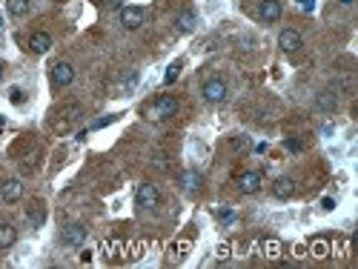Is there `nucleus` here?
Listing matches in <instances>:
<instances>
[{
	"label": "nucleus",
	"mask_w": 358,
	"mask_h": 269,
	"mask_svg": "<svg viewBox=\"0 0 358 269\" xmlns=\"http://www.w3.org/2000/svg\"><path fill=\"white\" fill-rule=\"evenodd\" d=\"M26 218H29V223H32L34 229L43 226V220H46V206H43L40 201H34L32 206H29V212H26Z\"/></svg>",
	"instance_id": "obj_12"
},
{
	"label": "nucleus",
	"mask_w": 358,
	"mask_h": 269,
	"mask_svg": "<svg viewBox=\"0 0 358 269\" xmlns=\"http://www.w3.org/2000/svg\"><path fill=\"white\" fill-rule=\"evenodd\" d=\"M278 46L284 52H295L301 46V34L295 32V29H284V32L278 34Z\"/></svg>",
	"instance_id": "obj_10"
},
{
	"label": "nucleus",
	"mask_w": 358,
	"mask_h": 269,
	"mask_svg": "<svg viewBox=\"0 0 358 269\" xmlns=\"http://www.w3.org/2000/svg\"><path fill=\"white\" fill-rule=\"evenodd\" d=\"M227 98V83L221 81V78H215V81H207L204 83V101L207 103H221Z\"/></svg>",
	"instance_id": "obj_4"
},
{
	"label": "nucleus",
	"mask_w": 358,
	"mask_h": 269,
	"mask_svg": "<svg viewBox=\"0 0 358 269\" xmlns=\"http://www.w3.org/2000/svg\"><path fill=\"white\" fill-rule=\"evenodd\" d=\"M17 241V229L12 223H0V249H9V246H15Z\"/></svg>",
	"instance_id": "obj_15"
},
{
	"label": "nucleus",
	"mask_w": 358,
	"mask_h": 269,
	"mask_svg": "<svg viewBox=\"0 0 358 269\" xmlns=\"http://www.w3.org/2000/svg\"><path fill=\"white\" fill-rule=\"evenodd\" d=\"M338 3H341V6H353V3H356V0H338Z\"/></svg>",
	"instance_id": "obj_32"
},
{
	"label": "nucleus",
	"mask_w": 358,
	"mask_h": 269,
	"mask_svg": "<svg viewBox=\"0 0 358 269\" xmlns=\"http://www.w3.org/2000/svg\"><path fill=\"white\" fill-rule=\"evenodd\" d=\"M175 23H178V32H192L195 29V12L192 9H183Z\"/></svg>",
	"instance_id": "obj_17"
},
{
	"label": "nucleus",
	"mask_w": 358,
	"mask_h": 269,
	"mask_svg": "<svg viewBox=\"0 0 358 269\" xmlns=\"http://www.w3.org/2000/svg\"><path fill=\"white\" fill-rule=\"evenodd\" d=\"M267 255H269V258H278V255H281V243H278L275 238L267 241Z\"/></svg>",
	"instance_id": "obj_22"
},
{
	"label": "nucleus",
	"mask_w": 358,
	"mask_h": 269,
	"mask_svg": "<svg viewBox=\"0 0 358 269\" xmlns=\"http://www.w3.org/2000/svg\"><path fill=\"white\" fill-rule=\"evenodd\" d=\"M115 120H118V115H106V118L95 120V123H92V129H103V126H109V123H115Z\"/></svg>",
	"instance_id": "obj_23"
},
{
	"label": "nucleus",
	"mask_w": 358,
	"mask_h": 269,
	"mask_svg": "<svg viewBox=\"0 0 358 269\" xmlns=\"http://www.w3.org/2000/svg\"><path fill=\"white\" fill-rule=\"evenodd\" d=\"M166 166V161H163V155H155V169H163Z\"/></svg>",
	"instance_id": "obj_31"
},
{
	"label": "nucleus",
	"mask_w": 358,
	"mask_h": 269,
	"mask_svg": "<svg viewBox=\"0 0 358 269\" xmlns=\"http://www.w3.org/2000/svg\"><path fill=\"white\" fill-rule=\"evenodd\" d=\"M278 17H281V3L278 0H264L261 3V20L264 23H275Z\"/></svg>",
	"instance_id": "obj_11"
},
{
	"label": "nucleus",
	"mask_w": 358,
	"mask_h": 269,
	"mask_svg": "<svg viewBox=\"0 0 358 269\" xmlns=\"http://www.w3.org/2000/svg\"><path fill=\"white\" fill-rule=\"evenodd\" d=\"M232 149H246V137H235V140H232Z\"/></svg>",
	"instance_id": "obj_28"
},
{
	"label": "nucleus",
	"mask_w": 358,
	"mask_h": 269,
	"mask_svg": "<svg viewBox=\"0 0 358 269\" xmlns=\"http://www.w3.org/2000/svg\"><path fill=\"white\" fill-rule=\"evenodd\" d=\"M60 115H63V118L55 123V129H58V132H66V129H69V123H72V120L81 115V106H75V103H72V106H66Z\"/></svg>",
	"instance_id": "obj_14"
},
{
	"label": "nucleus",
	"mask_w": 358,
	"mask_h": 269,
	"mask_svg": "<svg viewBox=\"0 0 358 269\" xmlns=\"http://www.w3.org/2000/svg\"><path fill=\"white\" fill-rule=\"evenodd\" d=\"M295 3H298L304 12H312V9H315V0H295Z\"/></svg>",
	"instance_id": "obj_26"
},
{
	"label": "nucleus",
	"mask_w": 358,
	"mask_h": 269,
	"mask_svg": "<svg viewBox=\"0 0 358 269\" xmlns=\"http://www.w3.org/2000/svg\"><path fill=\"white\" fill-rule=\"evenodd\" d=\"M312 255H315V258H327V255H329V246H327L324 238H315V241H312Z\"/></svg>",
	"instance_id": "obj_20"
},
{
	"label": "nucleus",
	"mask_w": 358,
	"mask_h": 269,
	"mask_svg": "<svg viewBox=\"0 0 358 269\" xmlns=\"http://www.w3.org/2000/svg\"><path fill=\"white\" fill-rule=\"evenodd\" d=\"M3 72H6V66H3V63H0V78H3Z\"/></svg>",
	"instance_id": "obj_33"
},
{
	"label": "nucleus",
	"mask_w": 358,
	"mask_h": 269,
	"mask_svg": "<svg viewBox=\"0 0 358 269\" xmlns=\"http://www.w3.org/2000/svg\"><path fill=\"white\" fill-rule=\"evenodd\" d=\"M158 201H161V195H158V186L155 184H141L138 186L135 203H138L141 209H152V206H158Z\"/></svg>",
	"instance_id": "obj_3"
},
{
	"label": "nucleus",
	"mask_w": 358,
	"mask_h": 269,
	"mask_svg": "<svg viewBox=\"0 0 358 269\" xmlns=\"http://www.w3.org/2000/svg\"><path fill=\"white\" fill-rule=\"evenodd\" d=\"M60 238H63L66 246H83V241H86V226H81V223H69V226H63Z\"/></svg>",
	"instance_id": "obj_5"
},
{
	"label": "nucleus",
	"mask_w": 358,
	"mask_h": 269,
	"mask_svg": "<svg viewBox=\"0 0 358 269\" xmlns=\"http://www.w3.org/2000/svg\"><path fill=\"white\" fill-rule=\"evenodd\" d=\"M180 69H183V60H175V63H169V69H166V75H163V83H175V78L180 75Z\"/></svg>",
	"instance_id": "obj_19"
},
{
	"label": "nucleus",
	"mask_w": 358,
	"mask_h": 269,
	"mask_svg": "<svg viewBox=\"0 0 358 269\" xmlns=\"http://www.w3.org/2000/svg\"><path fill=\"white\" fill-rule=\"evenodd\" d=\"M0 123H3V118H0Z\"/></svg>",
	"instance_id": "obj_35"
},
{
	"label": "nucleus",
	"mask_w": 358,
	"mask_h": 269,
	"mask_svg": "<svg viewBox=\"0 0 358 269\" xmlns=\"http://www.w3.org/2000/svg\"><path fill=\"white\" fill-rule=\"evenodd\" d=\"M29 49H32L34 54H46V52L52 49V34H46V32H34L32 37H29Z\"/></svg>",
	"instance_id": "obj_9"
},
{
	"label": "nucleus",
	"mask_w": 358,
	"mask_h": 269,
	"mask_svg": "<svg viewBox=\"0 0 358 269\" xmlns=\"http://www.w3.org/2000/svg\"><path fill=\"white\" fill-rule=\"evenodd\" d=\"M144 20H147V12H144L141 6H123V9H120V23H123V29H129V32L141 29Z\"/></svg>",
	"instance_id": "obj_2"
},
{
	"label": "nucleus",
	"mask_w": 358,
	"mask_h": 269,
	"mask_svg": "<svg viewBox=\"0 0 358 269\" xmlns=\"http://www.w3.org/2000/svg\"><path fill=\"white\" fill-rule=\"evenodd\" d=\"M215 255H218V261H227V258H229V246H227V243H221Z\"/></svg>",
	"instance_id": "obj_25"
},
{
	"label": "nucleus",
	"mask_w": 358,
	"mask_h": 269,
	"mask_svg": "<svg viewBox=\"0 0 358 269\" xmlns=\"http://www.w3.org/2000/svg\"><path fill=\"white\" fill-rule=\"evenodd\" d=\"M287 149H290V152H301V140L290 137V140H287Z\"/></svg>",
	"instance_id": "obj_27"
},
{
	"label": "nucleus",
	"mask_w": 358,
	"mask_h": 269,
	"mask_svg": "<svg viewBox=\"0 0 358 269\" xmlns=\"http://www.w3.org/2000/svg\"><path fill=\"white\" fill-rule=\"evenodd\" d=\"M6 9H9V15L23 17L29 12V0H6Z\"/></svg>",
	"instance_id": "obj_18"
},
{
	"label": "nucleus",
	"mask_w": 358,
	"mask_h": 269,
	"mask_svg": "<svg viewBox=\"0 0 358 269\" xmlns=\"http://www.w3.org/2000/svg\"><path fill=\"white\" fill-rule=\"evenodd\" d=\"M218 218L224 220V223H232V220H235V212H232V209H221V212H218Z\"/></svg>",
	"instance_id": "obj_24"
},
{
	"label": "nucleus",
	"mask_w": 358,
	"mask_h": 269,
	"mask_svg": "<svg viewBox=\"0 0 358 269\" xmlns=\"http://www.w3.org/2000/svg\"><path fill=\"white\" fill-rule=\"evenodd\" d=\"M293 192H295V184L290 181V178H278L275 184H272V195H275V198H281V201H287Z\"/></svg>",
	"instance_id": "obj_13"
},
{
	"label": "nucleus",
	"mask_w": 358,
	"mask_h": 269,
	"mask_svg": "<svg viewBox=\"0 0 358 269\" xmlns=\"http://www.w3.org/2000/svg\"><path fill=\"white\" fill-rule=\"evenodd\" d=\"M72 81H75V69L69 63H55L52 66V83L55 86H69Z\"/></svg>",
	"instance_id": "obj_8"
},
{
	"label": "nucleus",
	"mask_w": 358,
	"mask_h": 269,
	"mask_svg": "<svg viewBox=\"0 0 358 269\" xmlns=\"http://www.w3.org/2000/svg\"><path fill=\"white\" fill-rule=\"evenodd\" d=\"M20 195H23V184H20L17 178H9V181H3V184H0V198H3L6 203L20 201Z\"/></svg>",
	"instance_id": "obj_7"
},
{
	"label": "nucleus",
	"mask_w": 358,
	"mask_h": 269,
	"mask_svg": "<svg viewBox=\"0 0 358 269\" xmlns=\"http://www.w3.org/2000/svg\"><path fill=\"white\" fill-rule=\"evenodd\" d=\"M147 115L152 120H166V118H172V115H178V101L172 98V95H161L158 101L152 103L147 109Z\"/></svg>",
	"instance_id": "obj_1"
},
{
	"label": "nucleus",
	"mask_w": 358,
	"mask_h": 269,
	"mask_svg": "<svg viewBox=\"0 0 358 269\" xmlns=\"http://www.w3.org/2000/svg\"><path fill=\"white\" fill-rule=\"evenodd\" d=\"M180 184H183L186 192H198V189H201V175H198L195 169H186V172L180 175Z\"/></svg>",
	"instance_id": "obj_16"
},
{
	"label": "nucleus",
	"mask_w": 358,
	"mask_h": 269,
	"mask_svg": "<svg viewBox=\"0 0 358 269\" xmlns=\"http://www.w3.org/2000/svg\"><path fill=\"white\" fill-rule=\"evenodd\" d=\"M318 106H321L324 112H332V109H335V95H329V92H321V95H318Z\"/></svg>",
	"instance_id": "obj_21"
},
{
	"label": "nucleus",
	"mask_w": 358,
	"mask_h": 269,
	"mask_svg": "<svg viewBox=\"0 0 358 269\" xmlns=\"http://www.w3.org/2000/svg\"><path fill=\"white\" fill-rule=\"evenodd\" d=\"M12 101H15V103H23V89H12Z\"/></svg>",
	"instance_id": "obj_30"
},
{
	"label": "nucleus",
	"mask_w": 358,
	"mask_h": 269,
	"mask_svg": "<svg viewBox=\"0 0 358 269\" xmlns=\"http://www.w3.org/2000/svg\"><path fill=\"white\" fill-rule=\"evenodd\" d=\"M261 184H264V175H261V172H244V175L238 178V192L252 195V192L261 189Z\"/></svg>",
	"instance_id": "obj_6"
},
{
	"label": "nucleus",
	"mask_w": 358,
	"mask_h": 269,
	"mask_svg": "<svg viewBox=\"0 0 358 269\" xmlns=\"http://www.w3.org/2000/svg\"><path fill=\"white\" fill-rule=\"evenodd\" d=\"M0 29H3V17H0Z\"/></svg>",
	"instance_id": "obj_34"
},
{
	"label": "nucleus",
	"mask_w": 358,
	"mask_h": 269,
	"mask_svg": "<svg viewBox=\"0 0 358 269\" xmlns=\"http://www.w3.org/2000/svg\"><path fill=\"white\" fill-rule=\"evenodd\" d=\"M321 209L332 212V209H335V201H332V198H324V201H321Z\"/></svg>",
	"instance_id": "obj_29"
}]
</instances>
